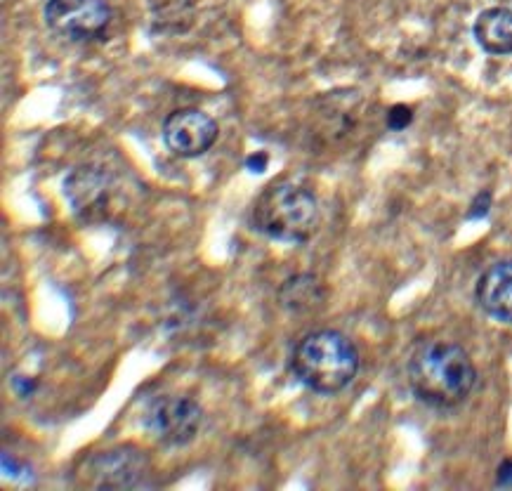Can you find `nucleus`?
Returning <instances> with one entry per match:
<instances>
[{"instance_id": "1", "label": "nucleus", "mask_w": 512, "mask_h": 491, "mask_svg": "<svg viewBox=\"0 0 512 491\" xmlns=\"http://www.w3.org/2000/svg\"><path fill=\"white\" fill-rule=\"evenodd\" d=\"M477 371L468 352L449 340H425L409 359V385L420 402L454 409L470 397Z\"/></svg>"}, {"instance_id": "4", "label": "nucleus", "mask_w": 512, "mask_h": 491, "mask_svg": "<svg viewBox=\"0 0 512 491\" xmlns=\"http://www.w3.org/2000/svg\"><path fill=\"white\" fill-rule=\"evenodd\" d=\"M144 425L152 430L156 440L170 447H182L199 435L203 425V409L189 397H159L149 404Z\"/></svg>"}, {"instance_id": "15", "label": "nucleus", "mask_w": 512, "mask_h": 491, "mask_svg": "<svg viewBox=\"0 0 512 491\" xmlns=\"http://www.w3.org/2000/svg\"><path fill=\"white\" fill-rule=\"evenodd\" d=\"M246 166H248V170H251V173H262V170H265V166H267V154L260 152V154L248 156Z\"/></svg>"}, {"instance_id": "6", "label": "nucleus", "mask_w": 512, "mask_h": 491, "mask_svg": "<svg viewBox=\"0 0 512 491\" xmlns=\"http://www.w3.org/2000/svg\"><path fill=\"white\" fill-rule=\"evenodd\" d=\"M218 140V123L201 109H177L163 123V142L175 156L196 159Z\"/></svg>"}, {"instance_id": "12", "label": "nucleus", "mask_w": 512, "mask_h": 491, "mask_svg": "<svg viewBox=\"0 0 512 491\" xmlns=\"http://www.w3.org/2000/svg\"><path fill=\"white\" fill-rule=\"evenodd\" d=\"M413 121V111L406 107V104H397V107L390 109L387 114V126L390 130H404Z\"/></svg>"}, {"instance_id": "9", "label": "nucleus", "mask_w": 512, "mask_h": 491, "mask_svg": "<svg viewBox=\"0 0 512 491\" xmlns=\"http://www.w3.org/2000/svg\"><path fill=\"white\" fill-rule=\"evenodd\" d=\"M67 196L76 213L93 220L95 213L107 204V175L97 168H78L67 180Z\"/></svg>"}, {"instance_id": "13", "label": "nucleus", "mask_w": 512, "mask_h": 491, "mask_svg": "<svg viewBox=\"0 0 512 491\" xmlns=\"http://www.w3.org/2000/svg\"><path fill=\"white\" fill-rule=\"evenodd\" d=\"M489 204H491V196L489 194H479L477 201L472 204L468 218H484L489 213Z\"/></svg>"}, {"instance_id": "11", "label": "nucleus", "mask_w": 512, "mask_h": 491, "mask_svg": "<svg viewBox=\"0 0 512 491\" xmlns=\"http://www.w3.org/2000/svg\"><path fill=\"white\" fill-rule=\"evenodd\" d=\"M317 288V281L312 277L288 279L284 288H281V300H284L286 307H293V310H305V307H310L317 300Z\"/></svg>"}, {"instance_id": "8", "label": "nucleus", "mask_w": 512, "mask_h": 491, "mask_svg": "<svg viewBox=\"0 0 512 491\" xmlns=\"http://www.w3.org/2000/svg\"><path fill=\"white\" fill-rule=\"evenodd\" d=\"M477 303L489 317L512 324V260H501L482 272L477 281Z\"/></svg>"}, {"instance_id": "5", "label": "nucleus", "mask_w": 512, "mask_h": 491, "mask_svg": "<svg viewBox=\"0 0 512 491\" xmlns=\"http://www.w3.org/2000/svg\"><path fill=\"white\" fill-rule=\"evenodd\" d=\"M45 22L71 43L93 41L107 29L109 5L104 0H48Z\"/></svg>"}, {"instance_id": "2", "label": "nucleus", "mask_w": 512, "mask_h": 491, "mask_svg": "<svg viewBox=\"0 0 512 491\" xmlns=\"http://www.w3.org/2000/svg\"><path fill=\"white\" fill-rule=\"evenodd\" d=\"M291 369L305 388L319 395H336L357 376L359 355L343 333L317 331L305 336L293 350Z\"/></svg>"}, {"instance_id": "3", "label": "nucleus", "mask_w": 512, "mask_h": 491, "mask_svg": "<svg viewBox=\"0 0 512 491\" xmlns=\"http://www.w3.org/2000/svg\"><path fill=\"white\" fill-rule=\"evenodd\" d=\"M253 225L258 232L284 244H305L317 232L319 206L307 189L279 182L255 201Z\"/></svg>"}, {"instance_id": "14", "label": "nucleus", "mask_w": 512, "mask_h": 491, "mask_svg": "<svg viewBox=\"0 0 512 491\" xmlns=\"http://www.w3.org/2000/svg\"><path fill=\"white\" fill-rule=\"evenodd\" d=\"M496 484L498 487H512V458L510 461L501 463V468H498V475H496Z\"/></svg>"}, {"instance_id": "7", "label": "nucleus", "mask_w": 512, "mask_h": 491, "mask_svg": "<svg viewBox=\"0 0 512 491\" xmlns=\"http://www.w3.org/2000/svg\"><path fill=\"white\" fill-rule=\"evenodd\" d=\"M147 461L135 449H114L90 461L88 484L100 489H123L133 487L140 480Z\"/></svg>"}, {"instance_id": "10", "label": "nucleus", "mask_w": 512, "mask_h": 491, "mask_svg": "<svg viewBox=\"0 0 512 491\" xmlns=\"http://www.w3.org/2000/svg\"><path fill=\"white\" fill-rule=\"evenodd\" d=\"M475 41L489 55H512V10H484L475 22Z\"/></svg>"}]
</instances>
